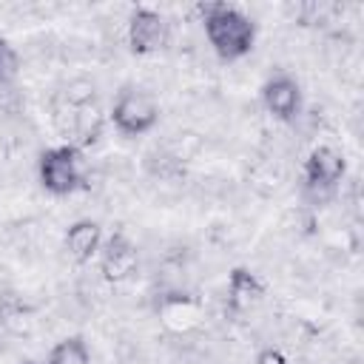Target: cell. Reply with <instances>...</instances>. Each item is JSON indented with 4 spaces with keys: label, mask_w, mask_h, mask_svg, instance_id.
Returning <instances> with one entry per match:
<instances>
[{
    "label": "cell",
    "mask_w": 364,
    "mask_h": 364,
    "mask_svg": "<svg viewBox=\"0 0 364 364\" xmlns=\"http://www.w3.org/2000/svg\"><path fill=\"white\" fill-rule=\"evenodd\" d=\"M196 11H199V23L205 28V37H208V43L219 60L233 63V60H242L245 54L253 51L256 23L245 11H239L236 6H230L225 0L199 3Z\"/></svg>",
    "instance_id": "6da1fadb"
},
{
    "label": "cell",
    "mask_w": 364,
    "mask_h": 364,
    "mask_svg": "<svg viewBox=\"0 0 364 364\" xmlns=\"http://www.w3.org/2000/svg\"><path fill=\"white\" fill-rule=\"evenodd\" d=\"M37 179L43 191L51 196H71L82 191L85 182V168H82V151L71 142L46 148L37 159Z\"/></svg>",
    "instance_id": "7a4b0ae2"
},
{
    "label": "cell",
    "mask_w": 364,
    "mask_h": 364,
    "mask_svg": "<svg viewBox=\"0 0 364 364\" xmlns=\"http://www.w3.org/2000/svg\"><path fill=\"white\" fill-rule=\"evenodd\" d=\"M108 119L114 122V128H117L122 136H139V134H148V131L156 125V119H159V105H156V100H154L151 94L125 85V88L117 94Z\"/></svg>",
    "instance_id": "3957f363"
},
{
    "label": "cell",
    "mask_w": 364,
    "mask_h": 364,
    "mask_svg": "<svg viewBox=\"0 0 364 364\" xmlns=\"http://www.w3.org/2000/svg\"><path fill=\"white\" fill-rule=\"evenodd\" d=\"M344 173H347V159L333 145H316L301 165L304 191H313L316 196L336 191V185L344 179Z\"/></svg>",
    "instance_id": "277c9868"
},
{
    "label": "cell",
    "mask_w": 364,
    "mask_h": 364,
    "mask_svg": "<svg viewBox=\"0 0 364 364\" xmlns=\"http://www.w3.org/2000/svg\"><path fill=\"white\" fill-rule=\"evenodd\" d=\"M171 40V28L168 20L148 6H136L128 17V46L134 54H156L168 46Z\"/></svg>",
    "instance_id": "5b68a950"
},
{
    "label": "cell",
    "mask_w": 364,
    "mask_h": 364,
    "mask_svg": "<svg viewBox=\"0 0 364 364\" xmlns=\"http://www.w3.org/2000/svg\"><path fill=\"white\" fill-rule=\"evenodd\" d=\"M97 259H100V273H102V279H105V282H114V284L131 279V276L136 273V267H139V250H136V245H134L125 233L108 236V239L102 242Z\"/></svg>",
    "instance_id": "8992f818"
},
{
    "label": "cell",
    "mask_w": 364,
    "mask_h": 364,
    "mask_svg": "<svg viewBox=\"0 0 364 364\" xmlns=\"http://www.w3.org/2000/svg\"><path fill=\"white\" fill-rule=\"evenodd\" d=\"M262 105L270 117L293 122L301 111V88L290 74H276L262 85Z\"/></svg>",
    "instance_id": "52a82bcc"
},
{
    "label": "cell",
    "mask_w": 364,
    "mask_h": 364,
    "mask_svg": "<svg viewBox=\"0 0 364 364\" xmlns=\"http://www.w3.org/2000/svg\"><path fill=\"white\" fill-rule=\"evenodd\" d=\"M60 108L71 114V136H74L71 145H77V148L82 151V148H91V145L102 136L105 114H102V108H100L97 100H94V102H85V105H77V108H74V105H65V102L60 100Z\"/></svg>",
    "instance_id": "ba28073f"
},
{
    "label": "cell",
    "mask_w": 364,
    "mask_h": 364,
    "mask_svg": "<svg viewBox=\"0 0 364 364\" xmlns=\"http://www.w3.org/2000/svg\"><path fill=\"white\" fill-rule=\"evenodd\" d=\"M264 282L250 270V267H233L228 273V307L233 313H242L247 307H253L256 301L264 299Z\"/></svg>",
    "instance_id": "9c48e42d"
},
{
    "label": "cell",
    "mask_w": 364,
    "mask_h": 364,
    "mask_svg": "<svg viewBox=\"0 0 364 364\" xmlns=\"http://www.w3.org/2000/svg\"><path fill=\"white\" fill-rule=\"evenodd\" d=\"M65 250H68V256L77 262V264H85V262H91L97 253H100V247H102V228H100V222H94V219H77L68 230H65Z\"/></svg>",
    "instance_id": "30bf717a"
},
{
    "label": "cell",
    "mask_w": 364,
    "mask_h": 364,
    "mask_svg": "<svg viewBox=\"0 0 364 364\" xmlns=\"http://www.w3.org/2000/svg\"><path fill=\"white\" fill-rule=\"evenodd\" d=\"M34 313V307L11 287H0V327L20 333V324L28 321V316Z\"/></svg>",
    "instance_id": "8fae6325"
},
{
    "label": "cell",
    "mask_w": 364,
    "mask_h": 364,
    "mask_svg": "<svg viewBox=\"0 0 364 364\" xmlns=\"http://www.w3.org/2000/svg\"><path fill=\"white\" fill-rule=\"evenodd\" d=\"M46 364H91V350L82 336H68L48 350Z\"/></svg>",
    "instance_id": "7c38bea8"
},
{
    "label": "cell",
    "mask_w": 364,
    "mask_h": 364,
    "mask_svg": "<svg viewBox=\"0 0 364 364\" xmlns=\"http://www.w3.org/2000/svg\"><path fill=\"white\" fill-rule=\"evenodd\" d=\"M17 74H20V54L6 37H0V85H11Z\"/></svg>",
    "instance_id": "4fadbf2b"
},
{
    "label": "cell",
    "mask_w": 364,
    "mask_h": 364,
    "mask_svg": "<svg viewBox=\"0 0 364 364\" xmlns=\"http://www.w3.org/2000/svg\"><path fill=\"white\" fill-rule=\"evenodd\" d=\"M256 364H287V355L276 347H264V350H259Z\"/></svg>",
    "instance_id": "5bb4252c"
},
{
    "label": "cell",
    "mask_w": 364,
    "mask_h": 364,
    "mask_svg": "<svg viewBox=\"0 0 364 364\" xmlns=\"http://www.w3.org/2000/svg\"><path fill=\"white\" fill-rule=\"evenodd\" d=\"M23 364H40V361H34V358H28V361H23Z\"/></svg>",
    "instance_id": "9a60e30c"
}]
</instances>
